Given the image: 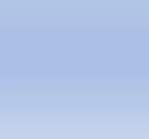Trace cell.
I'll return each instance as SVG.
<instances>
[]
</instances>
